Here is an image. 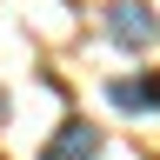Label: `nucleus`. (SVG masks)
I'll use <instances>...</instances> for the list:
<instances>
[{"label": "nucleus", "mask_w": 160, "mask_h": 160, "mask_svg": "<svg viewBox=\"0 0 160 160\" xmlns=\"http://www.w3.org/2000/svg\"><path fill=\"white\" fill-rule=\"evenodd\" d=\"M107 100L120 113H160V73H133V80H107Z\"/></svg>", "instance_id": "f03ea898"}, {"label": "nucleus", "mask_w": 160, "mask_h": 160, "mask_svg": "<svg viewBox=\"0 0 160 160\" xmlns=\"http://www.w3.org/2000/svg\"><path fill=\"white\" fill-rule=\"evenodd\" d=\"M93 153H100V127H87V120H67L40 147V160H93Z\"/></svg>", "instance_id": "7ed1b4c3"}, {"label": "nucleus", "mask_w": 160, "mask_h": 160, "mask_svg": "<svg viewBox=\"0 0 160 160\" xmlns=\"http://www.w3.org/2000/svg\"><path fill=\"white\" fill-rule=\"evenodd\" d=\"M107 33L120 40V47H153V7H147V0H113V7H107Z\"/></svg>", "instance_id": "f257e3e1"}]
</instances>
